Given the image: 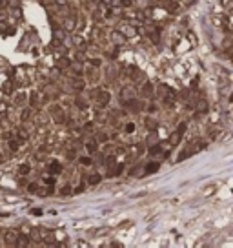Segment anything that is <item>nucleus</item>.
Segmentation results:
<instances>
[{
    "mask_svg": "<svg viewBox=\"0 0 233 248\" xmlns=\"http://www.w3.org/2000/svg\"><path fill=\"white\" fill-rule=\"evenodd\" d=\"M111 40L115 42L116 46H122V44H126L128 37H126L122 31H113V33H111Z\"/></svg>",
    "mask_w": 233,
    "mask_h": 248,
    "instance_id": "nucleus-1",
    "label": "nucleus"
},
{
    "mask_svg": "<svg viewBox=\"0 0 233 248\" xmlns=\"http://www.w3.org/2000/svg\"><path fill=\"white\" fill-rule=\"evenodd\" d=\"M97 93H98V95H97V102L100 104V106H106V104L109 102V99H111V97H109V93H108V91L98 89Z\"/></svg>",
    "mask_w": 233,
    "mask_h": 248,
    "instance_id": "nucleus-2",
    "label": "nucleus"
},
{
    "mask_svg": "<svg viewBox=\"0 0 233 248\" xmlns=\"http://www.w3.org/2000/svg\"><path fill=\"white\" fill-rule=\"evenodd\" d=\"M164 7H166V11L175 13V11L178 9V2H177V0H164Z\"/></svg>",
    "mask_w": 233,
    "mask_h": 248,
    "instance_id": "nucleus-3",
    "label": "nucleus"
},
{
    "mask_svg": "<svg viewBox=\"0 0 233 248\" xmlns=\"http://www.w3.org/2000/svg\"><path fill=\"white\" fill-rule=\"evenodd\" d=\"M140 95H142V97H151V95H153V86H151V82H146V84H142V89H140Z\"/></svg>",
    "mask_w": 233,
    "mask_h": 248,
    "instance_id": "nucleus-4",
    "label": "nucleus"
},
{
    "mask_svg": "<svg viewBox=\"0 0 233 248\" xmlns=\"http://www.w3.org/2000/svg\"><path fill=\"white\" fill-rule=\"evenodd\" d=\"M97 146H98V141L89 139V141L86 143V150H88V153H95V151H97Z\"/></svg>",
    "mask_w": 233,
    "mask_h": 248,
    "instance_id": "nucleus-5",
    "label": "nucleus"
},
{
    "mask_svg": "<svg viewBox=\"0 0 233 248\" xmlns=\"http://www.w3.org/2000/svg\"><path fill=\"white\" fill-rule=\"evenodd\" d=\"M158 163H149L148 164V168H144V175H149V173H155L157 170H158Z\"/></svg>",
    "mask_w": 233,
    "mask_h": 248,
    "instance_id": "nucleus-6",
    "label": "nucleus"
},
{
    "mask_svg": "<svg viewBox=\"0 0 233 248\" xmlns=\"http://www.w3.org/2000/svg\"><path fill=\"white\" fill-rule=\"evenodd\" d=\"M64 29H66V31H73V29H75V20L67 19V20L64 22Z\"/></svg>",
    "mask_w": 233,
    "mask_h": 248,
    "instance_id": "nucleus-7",
    "label": "nucleus"
},
{
    "mask_svg": "<svg viewBox=\"0 0 233 248\" xmlns=\"http://www.w3.org/2000/svg\"><path fill=\"white\" fill-rule=\"evenodd\" d=\"M191 153H195L193 150H191V148H186V150H184V151L178 155V159H177V161H184V159H186L188 155H191Z\"/></svg>",
    "mask_w": 233,
    "mask_h": 248,
    "instance_id": "nucleus-8",
    "label": "nucleus"
},
{
    "mask_svg": "<svg viewBox=\"0 0 233 248\" xmlns=\"http://www.w3.org/2000/svg\"><path fill=\"white\" fill-rule=\"evenodd\" d=\"M49 172H51V173H60V172H62V166L58 164V163H51V166H49Z\"/></svg>",
    "mask_w": 233,
    "mask_h": 248,
    "instance_id": "nucleus-9",
    "label": "nucleus"
},
{
    "mask_svg": "<svg viewBox=\"0 0 233 248\" xmlns=\"http://www.w3.org/2000/svg\"><path fill=\"white\" fill-rule=\"evenodd\" d=\"M88 183H89V184H98V183H100V175H98V173H93V175L88 179Z\"/></svg>",
    "mask_w": 233,
    "mask_h": 248,
    "instance_id": "nucleus-10",
    "label": "nucleus"
},
{
    "mask_svg": "<svg viewBox=\"0 0 233 248\" xmlns=\"http://www.w3.org/2000/svg\"><path fill=\"white\" fill-rule=\"evenodd\" d=\"M73 88L75 89H84V81H80V79H73Z\"/></svg>",
    "mask_w": 233,
    "mask_h": 248,
    "instance_id": "nucleus-11",
    "label": "nucleus"
},
{
    "mask_svg": "<svg viewBox=\"0 0 233 248\" xmlns=\"http://www.w3.org/2000/svg\"><path fill=\"white\" fill-rule=\"evenodd\" d=\"M198 111L200 113H206L208 111V102L206 101H198Z\"/></svg>",
    "mask_w": 233,
    "mask_h": 248,
    "instance_id": "nucleus-12",
    "label": "nucleus"
},
{
    "mask_svg": "<svg viewBox=\"0 0 233 248\" xmlns=\"http://www.w3.org/2000/svg\"><path fill=\"white\" fill-rule=\"evenodd\" d=\"M122 93H124V99H129V97L133 99V93H135V91H133V88H124Z\"/></svg>",
    "mask_w": 233,
    "mask_h": 248,
    "instance_id": "nucleus-13",
    "label": "nucleus"
},
{
    "mask_svg": "<svg viewBox=\"0 0 233 248\" xmlns=\"http://www.w3.org/2000/svg\"><path fill=\"white\" fill-rule=\"evenodd\" d=\"M69 64H71V60L64 57V59H60V60H58V68H62V69H64V68H67Z\"/></svg>",
    "mask_w": 233,
    "mask_h": 248,
    "instance_id": "nucleus-14",
    "label": "nucleus"
},
{
    "mask_svg": "<svg viewBox=\"0 0 233 248\" xmlns=\"http://www.w3.org/2000/svg\"><path fill=\"white\" fill-rule=\"evenodd\" d=\"M157 35H158L157 31H153V29H149V39H151V40L155 42V44H158V42H160V39H158Z\"/></svg>",
    "mask_w": 233,
    "mask_h": 248,
    "instance_id": "nucleus-15",
    "label": "nucleus"
},
{
    "mask_svg": "<svg viewBox=\"0 0 233 248\" xmlns=\"http://www.w3.org/2000/svg\"><path fill=\"white\" fill-rule=\"evenodd\" d=\"M146 126H148L149 130H157V121H153V119H148V121H146Z\"/></svg>",
    "mask_w": 233,
    "mask_h": 248,
    "instance_id": "nucleus-16",
    "label": "nucleus"
},
{
    "mask_svg": "<svg viewBox=\"0 0 233 248\" xmlns=\"http://www.w3.org/2000/svg\"><path fill=\"white\" fill-rule=\"evenodd\" d=\"M118 4H120V7H131L133 6V0H120Z\"/></svg>",
    "mask_w": 233,
    "mask_h": 248,
    "instance_id": "nucleus-17",
    "label": "nucleus"
},
{
    "mask_svg": "<svg viewBox=\"0 0 233 248\" xmlns=\"http://www.w3.org/2000/svg\"><path fill=\"white\" fill-rule=\"evenodd\" d=\"M215 192V186L211 184V186H206V188H204V190H202V193H204V195H210V193H213Z\"/></svg>",
    "mask_w": 233,
    "mask_h": 248,
    "instance_id": "nucleus-18",
    "label": "nucleus"
},
{
    "mask_svg": "<svg viewBox=\"0 0 233 248\" xmlns=\"http://www.w3.org/2000/svg\"><path fill=\"white\" fill-rule=\"evenodd\" d=\"M160 151H162V150H160V144L153 146V148L149 150V153H151V155H157V153H160Z\"/></svg>",
    "mask_w": 233,
    "mask_h": 248,
    "instance_id": "nucleus-19",
    "label": "nucleus"
},
{
    "mask_svg": "<svg viewBox=\"0 0 233 248\" xmlns=\"http://www.w3.org/2000/svg\"><path fill=\"white\" fill-rule=\"evenodd\" d=\"M126 131H128V133H133V131H135V124L128 122V124H126Z\"/></svg>",
    "mask_w": 233,
    "mask_h": 248,
    "instance_id": "nucleus-20",
    "label": "nucleus"
},
{
    "mask_svg": "<svg viewBox=\"0 0 233 248\" xmlns=\"http://www.w3.org/2000/svg\"><path fill=\"white\" fill-rule=\"evenodd\" d=\"M178 139H180V135H178V133H173V135H171V139H170V143H171V144H177V143H178Z\"/></svg>",
    "mask_w": 233,
    "mask_h": 248,
    "instance_id": "nucleus-21",
    "label": "nucleus"
},
{
    "mask_svg": "<svg viewBox=\"0 0 233 248\" xmlns=\"http://www.w3.org/2000/svg\"><path fill=\"white\" fill-rule=\"evenodd\" d=\"M184 131H186V122H182L178 128H177V133H178V135H182Z\"/></svg>",
    "mask_w": 233,
    "mask_h": 248,
    "instance_id": "nucleus-22",
    "label": "nucleus"
},
{
    "mask_svg": "<svg viewBox=\"0 0 233 248\" xmlns=\"http://www.w3.org/2000/svg\"><path fill=\"white\" fill-rule=\"evenodd\" d=\"M80 163H82V164H91V159H89V157H82V159H80Z\"/></svg>",
    "mask_w": 233,
    "mask_h": 248,
    "instance_id": "nucleus-23",
    "label": "nucleus"
},
{
    "mask_svg": "<svg viewBox=\"0 0 233 248\" xmlns=\"http://www.w3.org/2000/svg\"><path fill=\"white\" fill-rule=\"evenodd\" d=\"M27 172H29V166H27V164L20 166V173H27Z\"/></svg>",
    "mask_w": 233,
    "mask_h": 248,
    "instance_id": "nucleus-24",
    "label": "nucleus"
},
{
    "mask_svg": "<svg viewBox=\"0 0 233 248\" xmlns=\"http://www.w3.org/2000/svg\"><path fill=\"white\" fill-rule=\"evenodd\" d=\"M98 141H100V143H106V141H108V135H106V133H100V135H98Z\"/></svg>",
    "mask_w": 233,
    "mask_h": 248,
    "instance_id": "nucleus-25",
    "label": "nucleus"
},
{
    "mask_svg": "<svg viewBox=\"0 0 233 248\" xmlns=\"http://www.w3.org/2000/svg\"><path fill=\"white\" fill-rule=\"evenodd\" d=\"M73 69H75L77 73H82V68L78 66V62H75V64H73Z\"/></svg>",
    "mask_w": 233,
    "mask_h": 248,
    "instance_id": "nucleus-26",
    "label": "nucleus"
},
{
    "mask_svg": "<svg viewBox=\"0 0 233 248\" xmlns=\"http://www.w3.org/2000/svg\"><path fill=\"white\" fill-rule=\"evenodd\" d=\"M44 183H46V184H53L55 179H53V177H47V179H44Z\"/></svg>",
    "mask_w": 233,
    "mask_h": 248,
    "instance_id": "nucleus-27",
    "label": "nucleus"
},
{
    "mask_svg": "<svg viewBox=\"0 0 233 248\" xmlns=\"http://www.w3.org/2000/svg\"><path fill=\"white\" fill-rule=\"evenodd\" d=\"M100 4H102V6H111L113 0H100Z\"/></svg>",
    "mask_w": 233,
    "mask_h": 248,
    "instance_id": "nucleus-28",
    "label": "nucleus"
},
{
    "mask_svg": "<svg viewBox=\"0 0 233 248\" xmlns=\"http://www.w3.org/2000/svg\"><path fill=\"white\" fill-rule=\"evenodd\" d=\"M91 64H93L95 68H98V66H100V59H93V60H91Z\"/></svg>",
    "mask_w": 233,
    "mask_h": 248,
    "instance_id": "nucleus-29",
    "label": "nucleus"
},
{
    "mask_svg": "<svg viewBox=\"0 0 233 248\" xmlns=\"http://www.w3.org/2000/svg\"><path fill=\"white\" fill-rule=\"evenodd\" d=\"M27 117H29V110H24V113H22V119H24V121H26V119H27Z\"/></svg>",
    "mask_w": 233,
    "mask_h": 248,
    "instance_id": "nucleus-30",
    "label": "nucleus"
},
{
    "mask_svg": "<svg viewBox=\"0 0 233 248\" xmlns=\"http://www.w3.org/2000/svg\"><path fill=\"white\" fill-rule=\"evenodd\" d=\"M77 104H78V106H80V108H86V102H84L82 99H77Z\"/></svg>",
    "mask_w": 233,
    "mask_h": 248,
    "instance_id": "nucleus-31",
    "label": "nucleus"
},
{
    "mask_svg": "<svg viewBox=\"0 0 233 248\" xmlns=\"http://www.w3.org/2000/svg\"><path fill=\"white\" fill-rule=\"evenodd\" d=\"M55 2H57L58 6H66L67 4V0H55Z\"/></svg>",
    "mask_w": 233,
    "mask_h": 248,
    "instance_id": "nucleus-32",
    "label": "nucleus"
},
{
    "mask_svg": "<svg viewBox=\"0 0 233 248\" xmlns=\"http://www.w3.org/2000/svg\"><path fill=\"white\" fill-rule=\"evenodd\" d=\"M84 130H86V131H91V130H93V126H91V124H86V126H84Z\"/></svg>",
    "mask_w": 233,
    "mask_h": 248,
    "instance_id": "nucleus-33",
    "label": "nucleus"
},
{
    "mask_svg": "<svg viewBox=\"0 0 233 248\" xmlns=\"http://www.w3.org/2000/svg\"><path fill=\"white\" fill-rule=\"evenodd\" d=\"M77 59H78V60H84L86 57H84V53H77Z\"/></svg>",
    "mask_w": 233,
    "mask_h": 248,
    "instance_id": "nucleus-34",
    "label": "nucleus"
},
{
    "mask_svg": "<svg viewBox=\"0 0 233 248\" xmlns=\"http://www.w3.org/2000/svg\"><path fill=\"white\" fill-rule=\"evenodd\" d=\"M31 104H37V95H35V93L31 95Z\"/></svg>",
    "mask_w": 233,
    "mask_h": 248,
    "instance_id": "nucleus-35",
    "label": "nucleus"
},
{
    "mask_svg": "<svg viewBox=\"0 0 233 248\" xmlns=\"http://www.w3.org/2000/svg\"><path fill=\"white\" fill-rule=\"evenodd\" d=\"M220 4L222 6H228V4H231V0H220Z\"/></svg>",
    "mask_w": 233,
    "mask_h": 248,
    "instance_id": "nucleus-36",
    "label": "nucleus"
}]
</instances>
